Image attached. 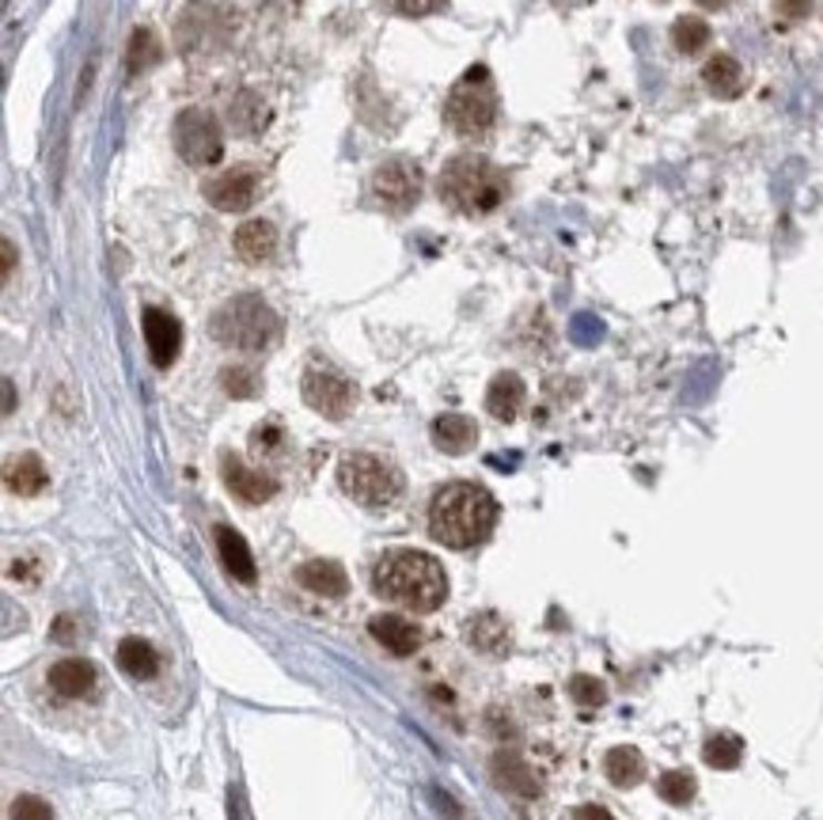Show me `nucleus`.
Segmentation results:
<instances>
[{
  "instance_id": "nucleus-1",
  "label": "nucleus",
  "mask_w": 823,
  "mask_h": 820,
  "mask_svg": "<svg viewBox=\"0 0 823 820\" xmlns=\"http://www.w3.org/2000/svg\"><path fill=\"white\" fill-rule=\"evenodd\" d=\"M497 525V502L478 483H448L429 502V532L437 544L467 551L478 547Z\"/></svg>"
},
{
  "instance_id": "nucleus-2",
  "label": "nucleus",
  "mask_w": 823,
  "mask_h": 820,
  "mask_svg": "<svg viewBox=\"0 0 823 820\" xmlns=\"http://www.w3.org/2000/svg\"><path fill=\"white\" fill-rule=\"evenodd\" d=\"M373 589L384 600L403 604V608L437 611L448 597V578H445V566L433 555L410 551V547H395V551H387L376 563Z\"/></svg>"
},
{
  "instance_id": "nucleus-3",
  "label": "nucleus",
  "mask_w": 823,
  "mask_h": 820,
  "mask_svg": "<svg viewBox=\"0 0 823 820\" xmlns=\"http://www.w3.org/2000/svg\"><path fill=\"white\" fill-rule=\"evenodd\" d=\"M440 202L451 205L456 213H467V217H486L497 205L505 202V171L486 156H475V152H464V156L448 160L445 171H440Z\"/></svg>"
},
{
  "instance_id": "nucleus-4",
  "label": "nucleus",
  "mask_w": 823,
  "mask_h": 820,
  "mask_svg": "<svg viewBox=\"0 0 823 820\" xmlns=\"http://www.w3.org/2000/svg\"><path fill=\"white\" fill-rule=\"evenodd\" d=\"M213 338L221 342V346H232V350H266L274 346L277 335H282V323H277L274 308H270L262 296L255 293H243V296H232L228 304H221L210 323Z\"/></svg>"
},
{
  "instance_id": "nucleus-5",
  "label": "nucleus",
  "mask_w": 823,
  "mask_h": 820,
  "mask_svg": "<svg viewBox=\"0 0 823 820\" xmlns=\"http://www.w3.org/2000/svg\"><path fill=\"white\" fill-rule=\"evenodd\" d=\"M338 483L357 506L365 509H387L399 502L403 494V475L392 459L373 456V453H349L338 464Z\"/></svg>"
},
{
  "instance_id": "nucleus-6",
  "label": "nucleus",
  "mask_w": 823,
  "mask_h": 820,
  "mask_svg": "<svg viewBox=\"0 0 823 820\" xmlns=\"http://www.w3.org/2000/svg\"><path fill=\"white\" fill-rule=\"evenodd\" d=\"M445 119L451 130L464 133V138H482V133L490 130L497 122V88H494L490 69L475 65L456 80V88L448 92V103H445Z\"/></svg>"
},
{
  "instance_id": "nucleus-7",
  "label": "nucleus",
  "mask_w": 823,
  "mask_h": 820,
  "mask_svg": "<svg viewBox=\"0 0 823 820\" xmlns=\"http://www.w3.org/2000/svg\"><path fill=\"white\" fill-rule=\"evenodd\" d=\"M175 149H179V156L194 168L216 164V160L224 156L221 122H216L210 111H202V107H190V111H183L175 119Z\"/></svg>"
},
{
  "instance_id": "nucleus-8",
  "label": "nucleus",
  "mask_w": 823,
  "mask_h": 820,
  "mask_svg": "<svg viewBox=\"0 0 823 820\" xmlns=\"http://www.w3.org/2000/svg\"><path fill=\"white\" fill-rule=\"evenodd\" d=\"M304 403L323 418H346L353 399H357V387H353L338 368L331 365H312L301 381Z\"/></svg>"
},
{
  "instance_id": "nucleus-9",
  "label": "nucleus",
  "mask_w": 823,
  "mask_h": 820,
  "mask_svg": "<svg viewBox=\"0 0 823 820\" xmlns=\"http://www.w3.org/2000/svg\"><path fill=\"white\" fill-rule=\"evenodd\" d=\"M373 198L379 202V210H387V213H406L410 205H418V198H421L418 164H410V160H403V156L379 164L373 171Z\"/></svg>"
},
{
  "instance_id": "nucleus-10",
  "label": "nucleus",
  "mask_w": 823,
  "mask_h": 820,
  "mask_svg": "<svg viewBox=\"0 0 823 820\" xmlns=\"http://www.w3.org/2000/svg\"><path fill=\"white\" fill-rule=\"evenodd\" d=\"M258 186H262V175L255 168H232V171H221V175H213L210 183H205V198H210L216 210H224V213H243L255 205Z\"/></svg>"
},
{
  "instance_id": "nucleus-11",
  "label": "nucleus",
  "mask_w": 823,
  "mask_h": 820,
  "mask_svg": "<svg viewBox=\"0 0 823 820\" xmlns=\"http://www.w3.org/2000/svg\"><path fill=\"white\" fill-rule=\"evenodd\" d=\"M144 342H149V357L156 368H171L183 346V327L164 308H144Z\"/></svg>"
},
{
  "instance_id": "nucleus-12",
  "label": "nucleus",
  "mask_w": 823,
  "mask_h": 820,
  "mask_svg": "<svg viewBox=\"0 0 823 820\" xmlns=\"http://www.w3.org/2000/svg\"><path fill=\"white\" fill-rule=\"evenodd\" d=\"M221 475H224V486H228L240 502H247V506H262V502H270L277 494V483L270 479V475L247 467L240 456H232V453L221 459Z\"/></svg>"
},
{
  "instance_id": "nucleus-13",
  "label": "nucleus",
  "mask_w": 823,
  "mask_h": 820,
  "mask_svg": "<svg viewBox=\"0 0 823 820\" xmlns=\"http://www.w3.org/2000/svg\"><path fill=\"white\" fill-rule=\"evenodd\" d=\"M368 635L395 657H410L421 646V630L406 616H399V611H379V616H373L368 619Z\"/></svg>"
},
{
  "instance_id": "nucleus-14",
  "label": "nucleus",
  "mask_w": 823,
  "mask_h": 820,
  "mask_svg": "<svg viewBox=\"0 0 823 820\" xmlns=\"http://www.w3.org/2000/svg\"><path fill=\"white\" fill-rule=\"evenodd\" d=\"M213 539H216V551H221L224 570H228L240 585H255L258 570H255V555H251L247 539H243L240 532L228 528V525L216 528V532H213Z\"/></svg>"
},
{
  "instance_id": "nucleus-15",
  "label": "nucleus",
  "mask_w": 823,
  "mask_h": 820,
  "mask_svg": "<svg viewBox=\"0 0 823 820\" xmlns=\"http://www.w3.org/2000/svg\"><path fill=\"white\" fill-rule=\"evenodd\" d=\"M490 771H494V782H497V787L509 790V794L528 798V801H531V798H539V779H536V771H531L517 752H497V756H494V763H490Z\"/></svg>"
},
{
  "instance_id": "nucleus-16",
  "label": "nucleus",
  "mask_w": 823,
  "mask_h": 820,
  "mask_svg": "<svg viewBox=\"0 0 823 820\" xmlns=\"http://www.w3.org/2000/svg\"><path fill=\"white\" fill-rule=\"evenodd\" d=\"M47 680H50V688L65 699L88 696V691L95 688V665L84 661V657H65V661H58L47 672Z\"/></svg>"
},
{
  "instance_id": "nucleus-17",
  "label": "nucleus",
  "mask_w": 823,
  "mask_h": 820,
  "mask_svg": "<svg viewBox=\"0 0 823 820\" xmlns=\"http://www.w3.org/2000/svg\"><path fill=\"white\" fill-rule=\"evenodd\" d=\"M296 581H301L304 589L319 593V597H346V589H349L346 570H342L334 558H312V563H304L301 570H296Z\"/></svg>"
},
{
  "instance_id": "nucleus-18",
  "label": "nucleus",
  "mask_w": 823,
  "mask_h": 820,
  "mask_svg": "<svg viewBox=\"0 0 823 820\" xmlns=\"http://www.w3.org/2000/svg\"><path fill=\"white\" fill-rule=\"evenodd\" d=\"M524 399H528V392H524L520 376L517 373H497L490 381V392H486V411H490L497 422H512L520 414Z\"/></svg>"
},
{
  "instance_id": "nucleus-19",
  "label": "nucleus",
  "mask_w": 823,
  "mask_h": 820,
  "mask_svg": "<svg viewBox=\"0 0 823 820\" xmlns=\"http://www.w3.org/2000/svg\"><path fill=\"white\" fill-rule=\"evenodd\" d=\"M433 441H437L440 453L464 456V453H470V448H475L478 426L467 418V414H440V418L433 422Z\"/></svg>"
},
{
  "instance_id": "nucleus-20",
  "label": "nucleus",
  "mask_w": 823,
  "mask_h": 820,
  "mask_svg": "<svg viewBox=\"0 0 823 820\" xmlns=\"http://www.w3.org/2000/svg\"><path fill=\"white\" fill-rule=\"evenodd\" d=\"M47 467H42V459L34 453H23V456H12L4 467V483L12 494H20V498H34V494L47 490Z\"/></svg>"
},
{
  "instance_id": "nucleus-21",
  "label": "nucleus",
  "mask_w": 823,
  "mask_h": 820,
  "mask_svg": "<svg viewBox=\"0 0 823 820\" xmlns=\"http://www.w3.org/2000/svg\"><path fill=\"white\" fill-rule=\"evenodd\" d=\"M235 251L243 263H266L277 251V229L270 221H247L235 232Z\"/></svg>"
},
{
  "instance_id": "nucleus-22",
  "label": "nucleus",
  "mask_w": 823,
  "mask_h": 820,
  "mask_svg": "<svg viewBox=\"0 0 823 820\" xmlns=\"http://www.w3.org/2000/svg\"><path fill=\"white\" fill-rule=\"evenodd\" d=\"M702 84L718 99H736L744 92V69H740V61L729 58V53H713L702 69Z\"/></svg>"
},
{
  "instance_id": "nucleus-23",
  "label": "nucleus",
  "mask_w": 823,
  "mask_h": 820,
  "mask_svg": "<svg viewBox=\"0 0 823 820\" xmlns=\"http://www.w3.org/2000/svg\"><path fill=\"white\" fill-rule=\"evenodd\" d=\"M603 775L614 782V787H638L646 779V756L638 752L634 745H614L608 756H603Z\"/></svg>"
},
{
  "instance_id": "nucleus-24",
  "label": "nucleus",
  "mask_w": 823,
  "mask_h": 820,
  "mask_svg": "<svg viewBox=\"0 0 823 820\" xmlns=\"http://www.w3.org/2000/svg\"><path fill=\"white\" fill-rule=\"evenodd\" d=\"M118 669L133 676V680H152L160 672V654L152 650V642L125 638V642H118Z\"/></svg>"
},
{
  "instance_id": "nucleus-25",
  "label": "nucleus",
  "mask_w": 823,
  "mask_h": 820,
  "mask_svg": "<svg viewBox=\"0 0 823 820\" xmlns=\"http://www.w3.org/2000/svg\"><path fill=\"white\" fill-rule=\"evenodd\" d=\"M467 642L475 646V650H486V654H501L509 650V630H505V624L497 616H478L475 624L467 627Z\"/></svg>"
},
{
  "instance_id": "nucleus-26",
  "label": "nucleus",
  "mask_w": 823,
  "mask_h": 820,
  "mask_svg": "<svg viewBox=\"0 0 823 820\" xmlns=\"http://www.w3.org/2000/svg\"><path fill=\"white\" fill-rule=\"evenodd\" d=\"M740 756H744V741H740L736 733H713L710 741H705V748H702V760L710 763V768H718V771L736 768Z\"/></svg>"
},
{
  "instance_id": "nucleus-27",
  "label": "nucleus",
  "mask_w": 823,
  "mask_h": 820,
  "mask_svg": "<svg viewBox=\"0 0 823 820\" xmlns=\"http://www.w3.org/2000/svg\"><path fill=\"white\" fill-rule=\"evenodd\" d=\"M672 42L680 53H699L710 47V23L699 20V16H680L672 27Z\"/></svg>"
},
{
  "instance_id": "nucleus-28",
  "label": "nucleus",
  "mask_w": 823,
  "mask_h": 820,
  "mask_svg": "<svg viewBox=\"0 0 823 820\" xmlns=\"http://www.w3.org/2000/svg\"><path fill=\"white\" fill-rule=\"evenodd\" d=\"M232 125H235V130H243V133H258L262 125H266V107H262L251 92H243L232 103Z\"/></svg>"
},
{
  "instance_id": "nucleus-29",
  "label": "nucleus",
  "mask_w": 823,
  "mask_h": 820,
  "mask_svg": "<svg viewBox=\"0 0 823 820\" xmlns=\"http://www.w3.org/2000/svg\"><path fill=\"white\" fill-rule=\"evenodd\" d=\"M221 384H224V392L232 395V399H251V395L258 392V373L251 365H228L221 373Z\"/></svg>"
},
{
  "instance_id": "nucleus-30",
  "label": "nucleus",
  "mask_w": 823,
  "mask_h": 820,
  "mask_svg": "<svg viewBox=\"0 0 823 820\" xmlns=\"http://www.w3.org/2000/svg\"><path fill=\"white\" fill-rule=\"evenodd\" d=\"M156 58H160V42H156V34H152L149 27H141V31H133V42H130V73H133V77L144 73V69H149Z\"/></svg>"
},
{
  "instance_id": "nucleus-31",
  "label": "nucleus",
  "mask_w": 823,
  "mask_h": 820,
  "mask_svg": "<svg viewBox=\"0 0 823 820\" xmlns=\"http://www.w3.org/2000/svg\"><path fill=\"white\" fill-rule=\"evenodd\" d=\"M660 798L668 801V806H687V801L694 798V779L687 771H664L657 782Z\"/></svg>"
},
{
  "instance_id": "nucleus-32",
  "label": "nucleus",
  "mask_w": 823,
  "mask_h": 820,
  "mask_svg": "<svg viewBox=\"0 0 823 820\" xmlns=\"http://www.w3.org/2000/svg\"><path fill=\"white\" fill-rule=\"evenodd\" d=\"M569 696H573V702H581V707H600V702L608 699V691H603V684L596 680V676L577 672L573 680H569Z\"/></svg>"
},
{
  "instance_id": "nucleus-33",
  "label": "nucleus",
  "mask_w": 823,
  "mask_h": 820,
  "mask_svg": "<svg viewBox=\"0 0 823 820\" xmlns=\"http://www.w3.org/2000/svg\"><path fill=\"white\" fill-rule=\"evenodd\" d=\"M12 820H53V809L47 798L39 794H20L12 801V813H8Z\"/></svg>"
},
{
  "instance_id": "nucleus-34",
  "label": "nucleus",
  "mask_w": 823,
  "mask_h": 820,
  "mask_svg": "<svg viewBox=\"0 0 823 820\" xmlns=\"http://www.w3.org/2000/svg\"><path fill=\"white\" fill-rule=\"evenodd\" d=\"M774 12L782 16V20L797 23L812 12V0H774Z\"/></svg>"
},
{
  "instance_id": "nucleus-35",
  "label": "nucleus",
  "mask_w": 823,
  "mask_h": 820,
  "mask_svg": "<svg viewBox=\"0 0 823 820\" xmlns=\"http://www.w3.org/2000/svg\"><path fill=\"white\" fill-rule=\"evenodd\" d=\"M392 8L403 16H429L433 8H440V0H392Z\"/></svg>"
},
{
  "instance_id": "nucleus-36",
  "label": "nucleus",
  "mask_w": 823,
  "mask_h": 820,
  "mask_svg": "<svg viewBox=\"0 0 823 820\" xmlns=\"http://www.w3.org/2000/svg\"><path fill=\"white\" fill-rule=\"evenodd\" d=\"M573 820H614V817H611L603 806H581V809L573 813Z\"/></svg>"
},
{
  "instance_id": "nucleus-37",
  "label": "nucleus",
  "mask_w": 823,
  "mask_h": 820,
  "mask_svg": "<svg viewBox=\"0 0 823 820\" xmlns=\"http://www.w3.org/2000/svg\"><path fill=\"white\" fill-rule=\"evenodd\" d=\"M12 266H16V255H12V243L4 240V277L12 274Z\"/></svg>"
},
{
  "instance_id": "nucleus-38",
  "label": "nucleus",
  "mask_w": 823,
  "mask_h": 820,
  "mask_svg": "<svg viewBox=\"0 0 823 820\" xmlns=\"http://www.w3.org/2000/svg\"><path fill=\"white\" fill-rule=\"evenodd\" d=\"M699 4H702V8H710V12H718V8H725L729 0H699Z\"/></svg>"
}]
</instances>
